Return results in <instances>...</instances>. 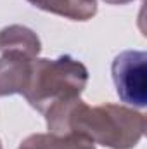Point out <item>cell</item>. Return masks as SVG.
I'll use <instances>...</instances> for the list:
<instances>
[{"label":"cell","instance_id":"obj_1","mask_svg":"<svg viewBox=\"0 0 147 149\" xmlns=\"http://www.w3.org/2000/svg\"><path fill=\"white\" fill-rule=\"evenodd\" d=\"M43 114L50 134H74L109 149H133L146 132V116L135 108L119 104L90 108L80 97L55 102Z\"/></svg>","mask_w":147,"mask_h":149},{"label":"cell","instance_id":"obj_2","mask_svg":"<svg viewBox=\"0 0 147 149\" xmlns=\"http://www.w3.org/2000/svg\"><path fill=\"white\" fill-rule=\"evenodd\" d=\"M88 81V70L83 63L71 56H59L55 59L35 57L24 99L37 111L45 113L50 106L61 101L80 97Z\"/></svg>","mask_w":147,"mask_h":149},{"label":"cell","instance_id":"obj_3","mask_svg":"<svg viewBox=\"0 0 147 149\" xmlns=\"http://www.w3.org/2000/svg\"><path fill=\"white\" fill-rule=\"evenodd\" d=\"M112 81L119 99L132 108L147 104V54L144 50H125L111 66Z\"/></svg>","mask_w":147,"mask_h":149},{"label":"cell","instance_id":"obj_4","mask_svg":"<svg viewBox=\"0 0 147 149\" xmlns=\"http://www.w3.org/2000/svg\"><path fill=\"white\" fill-rule=\"evenodd\" d=\"M35 57L2 54L0 57V97L24 94L30 83L31 64Z\"/></svg>","mask_w":147,"mask_h":149},{"label":"cell","instance_id":"obj_5","mask_svg":"<svg viewBox=\"0 0 147 149\" xmlns=\"http://www.w3.org/2000/svg\"><path fill=\"white\" fill-rule=\"evenodd\" d=\"M42 50V42L38 35L21 24H10L0 30V52L17 54L26 57H38Z\"/></svg>","mask_w":147,"mask_h":149},{"label":"cell","instance_id":"obj_6","mask_svg":"<svg viewBox=\"0 0 147 149\" xmlns=\"http://www.w3.org/2000/svg\"><path fill=\"white\" fill-rule=\"evenodd\" d=\"M33 7L73 21H88L97 14L95 0H28Z\"/></svg>","mask_w":147,"mask_h":149},{"label":"cell","instance_id":"obj_7","mask_svg":"<svg viewBox=\"0 0 147 149\" xmlns=\"http://www.w3.org/2000/svg\"><path fill=\"white\" fill-rule=\"evenodd\" d=\"M17 149H95V144L74 134L54 135L49 132V134H33L26 137Z\"/></svg>","mask_w":147,"mask_h":149},{"label":"cell","instance_id":"obj_8","mask_svg":"<svg viewBox=\"0 0 147 149\" xmlns=\"http://www.w3.org/2000/svg\"><path fill=\"white\" fill-rule=\"evenodd\" d=\"M106 3H111V5H125V3H130L133 0H104Z\"/></svg>","mask_w":147,"mask_h":149},{"label":"cell","instance_id":"obj_9","mask_svg":"<svg viewBox=\"0 0 147 149\" xmlns=\"http://www.w3.org/2000/svg\"><path fill=\"white\" fill-rule=\"evenodd\" d=\"M0 149H2V141H0Z\"/></svg>","mask_w":147,"mask_h":149}]
</instances>
